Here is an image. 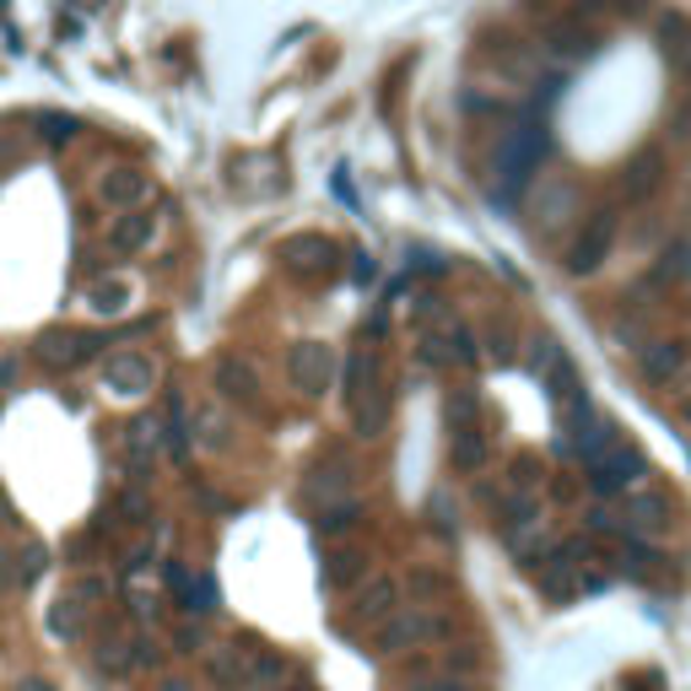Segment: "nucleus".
I'll return each instance as SVG.
<instances>
[{"label":"nucleus","instance_id":"nucleus-38","mask_svg":"<svg viewBox=\"0 0 691 691\" xmlns=\"http://www.w3.org/2000/svg\"><path fill=\"white\" fill-rule=\"evenodd\" d=\"M276 691H314V681H308V675L297 670V675H292V687H276Z\"/></svg>","mask_w":691,"mask_h":691},{"label":"nucleus","instance_id":"nucleus-28","mask_svg":"<svg viewBox=\"0 0 691 691\" xmlns=\"http://www.w3.org/2000/svg\"><path fill=\"white\" fill-rule=\"evenodd\" d=\"M130 454H135V459H152V454H157V421H135V427H130Z\"/></svg>","mask_w":691,"mask_h":691},{"label":"nucleus","instance_id":"nucleus-40","mask_svg":"<svg viewBox=\"0 0 691 691\" xmlns=\"http://www.w3.org/2000/svg\"><path fill=\"white\" fill-rule=\"evenodd\" d=\"M681 416H687V421H691V389H687V400H681Z\"/></svg>","mask_w":691,"mask_h":691},{"label":"nucleus","instance_id":"nucleus-23","mask_svg":"<svg viewBox=\"0 0 691 691\" xmlns=\"http://www.w3.org/2000/svg\"><path fill=\"white\" fill-rule=\"evenodd\" d=\"M476 421H481L476 389H454V395H448V427H476Z\"/></svg>","mask_w":691,"mask_h":691},{"label":"nucleus","instance_id":"nucleus-16","mask_svg":"<svg viewBox=\"0 0 691 691\" xmlns=\"http://www.w3.org/2000/svg\"><path fill=\"white\" fill-rule=\"evenodd\" d=\"M595 28H583V22H557L551 33H546V49L551 54H562V60H583V54H595Z\"/></svg>","mask_w":691,"mask_h":691},{"label":"nucleus","instance_id":"nucleus-35","mask_svg":"<svg viewBox=\"0 0 691 691\" xmlns=\"http://www.w3.org/2000/svg\"><path fill=\"white\" fill-rule=\"evenodd\" d=\"M670 135H675V141H691V98L681 103V109H675V120H670Z\"/></svg>","mask_w":691,"mask_h":691},{"label":"nucleus","instance_id":"nucleus-26","mask_svg":"<svg viewBox=\"0 0 691 691\" xmlns=\"http://www.w3.org/2000/svg\"><path fill=\"white\" fill-rule=\"evenodd\" d=\"M444 357H448V363H459V367H470L476 357H481V352H476V341H470V329H465V325L448 329V352H444Z\"/></svg>","mask_w":691,"mask_h":691},{"label":"nucleus","instance_id":"nucleus-24","mask_svg":"<svg viewBox=\"0 0 691 691\" xmlns=\"http://www.w3.org/2000/svg\"><path fill=\"white\" fill-rule=\"evenodd\" d=\"M540 476H546L540 459H535V454H519V459H514V476H508V481H514V497H529V491L540 487Z\"/></svg>","mask_w":691,"mask_h":691},{"label":"nucleus","instance_id":"nucleus-3","mask_svg":"<svg viewBox=\"0 0 691 691\" xmlns=\"http://www.w3.org/2000/svg\"><path fill=\"white\" fill-rule=\"evenodd\" d=\"M610 248H616V211L600 205V211L578 227V238L568 244V271L572 276H595V271L606 265Z\"/></svg>","mask_w":691,"mask_h":691},{"label":"nucleus","instance_id":"nucleus-15","mask_svg":"<svg viewBox=\"0 0 691 691\" xmlns=\"http://www.w3.org/2000/svg\"><path fill=\"white\" fill-rule=\"evenodd\" d=\"M448 465L459 476H476L487 465V433H481V421L476 427H448Z\"/></svg>","mask_w":691,"mask_h":691},{"label":"nucleus","instance_id":"nucleus-21","mask_svg":"<svg viewBox=\"0 0 691 691\" xmlns=\"http://www.w3.org/2000/svg\"><path fill=\"white\" fill-rule=\"evenodd\" d=\"M87 308L98 314V319H120L124 308H130V286L124 282H98L87 292Z\"/></svg>","mask_w":691,"mask_h":691},{"label":"nucleus","instance_id":"nucleus-34","mask_svg":"<svg viewBox=\"0 0 691 691\" xmlns=\"http://www.w3.org/2000/svg\"><path fill=\"white\" fill-rule=\"evenodd\" d=\"M589 529H595V535H627L621 519H616L610 508H589Z\"/></svg>","mask_w":691,"mask_h":691},{"label":"nucleus","instance_id":"nucleus-18","mask_svg":"<svg viewBox=\"0 0 691 691\" xmlns=\"http://www.w3.org/2000/svg\"><path fill=\"white\" fill-rule=\"evenodd\" d=\"M659 179H664V157H659V152H643L638 163L627 167V201H649L653 190H659Z\"/></svg>","mask_w":691,"mask_h":691},{"label":"nucleus","instance_id":"nucleus-7","mask_svg":"<svg viewBox=\"0 0 691 691\" xmlns=\"http://www.w3.org/2000/svg\"><path fill=\"white\" fill-rule=\"evenodd\" d=\"M638 481H643V454H638L632 444H616L606 459H595V465H589V487L600 491V497H606V491L638 487Z\"/></svg>","mask_w":691,"mask_h":691},{"label":"nucleus","instance_id":"nucleus-41","mask_svg":"<svg viewBox=\"0 0 691 691\" xmlns=\"http://www.w3.org/2000/svg\"><path fill=\"white\" fill-rule=\"evenodd\" d=\"M616 6H627V11H638V6H643V0H616Z\"/></svg>","mask_w":691,"mask_h":691},{"label":"nucleus","instance_id":"nucleus-25","mask_svg":"<svg viewBox=\"0 0 691 691\" xmlns=\"http://www.w3.org/2000/svg\"><path fill=\"white\" fill-rule=\"evenodd\" d=\"M346 481H352V465H346V459H335V465H319V470H314V491H325V502L329 497H335V491H346Z\"/></svg>","mask_w":691,"mask_h":691},{"label":"nucleus","instance_id":"nucleus-29","mask_svg":"<svg viewBox=\"0 0 691 691\" xmlns=\"http://www.w3.org/2000/svg\"><path fill=\"white\" fill-rule=\"evenodd\" d=\"M167 444H173V454L184 459V448H190V433H184V406H179V400H167Z\"/></svg>","mask_w":691,"mask_h":691},{"label":"nucleus","instance_id":"nucleus-31","mask_svg":"<svg viewBox=\"0 0 691 691\" xmlns=\"http://www.w3.org/2000/svg\"><path fill=\"white\" fill-rule=\"evenodd\" d=\"M487 352L497 357V363H508V357H514V329H508V325H491L487 329Z\"/></svg>","mask_w":691,"mask_h":691},{"label":"nucleus","instance_id":"nucleus-22","mask_svg":"<svg viewBox=\"0 0 691 691\" xmlns=\"http://www.w3.org/2000/svg\"><path fill=\"white\" fill-rule=\"evenodd\" d=\"M357 519H363V502H357V497H346V502H325V514H319V535H346Z\"/></svg>","mask_w":691,"mask_h":691},{"label":"nucleus","instance_id":"nucleus-39","mask_svg":"<svg viewBox=\"0 0 691 691\" xmlns=\"http://www.w3.org/2000/svg\"><path fill=\"white\" fill-rule=\"evenodd\" d=\"M17 691H49V687H43V681H22V687H17Z\"/></svg>","mask_w":691,"mask_h":691},{"label":"nucleus","instance_id":"nucleus-14","mask_svg":"<svg viewBox=\"0 0 691 691\" xmlns=\"http://www.w3.org/2000/svg\"><path fill=\"white\" fill-rule=\"evenodd\" d=\"M157 238V216H146V211H124L120 222L109 227V254H141V248Z\"/></svg>","mask_w":691,"mask_h":691},{"label":"nucleus","instance_id":"nucleus-20","mask_svg":"<svg viewBox=\"0 0 691 691\" xmlns=\"http://www.w3.org/2000/svg\"><path fill=\"white\" fill-rule=\"evenodd\" d=\"M357 578H367V557H363V551H329V557H325V583H329V589H352Z\"/></svg>","mask_w":691,"mask_h":691},{"label":"nucleus","instance_id":"nucleus-32","mask_svg":"<svg viewBox=\"0 0 691 691\" xmlns=\"http://www.w3.org/2000/svg\"><path fill=\"white\" fill-rule=\"evenodd\" d=\"M77 135V120H60V114H43V141L49 146H60V141H71Z\"/></svg>","mask_w":691,"mask_h":691},{"label":"nucleus","instance_id":"nucleus-1","mask_svg":"<svg viewBox=\"0 0 691 691\" xmlns=\"http://www.w3.org/2000/svg\"><path fill=\"white\" fill-rule=\"evenodd\" d=\"M427 638H444V616H433L427 606H410V610H395L378 632H373V653H406Z\"/></svg>","mask_w":691,"mask_h":691},{"label":"nucleus","instance_id":"nucleus-37","mask_svg":"<svg viewBox=\"0 0 691 691\" xmlns=\"http://www.w3.org/2000/svg\"><path fill=\"white\" fill-rule=\"evenodd\" d=\"M627 687H632V691H653V687H659V675H653V670H643V675H632Z\"/></svg>","mask_w":691,"mask_h":691},{"label":"nucleus","instance_id":"nucleus-12","mask_svg":"<svg viewBox=\"0 0 691 691\" xmlns=\"http://www.w3.org/2000/svg\"><path fill=\"white\" fill-rule=\"evenodd\" d=\"M216 389L233 406H260V373H254L248 357H222L216 363Z\"/></svg>","mask_w":691,"mask_h":691},{"label":"nucleus","instance_id":"nucleus-19","mask_svg":"<svg viewBox=\"0 0 691 691\" xmlns=\"http://www.w3.org/2000/svg\"><path fill=\"white\" fill-rule=\"evenodd\" d=\"M373 389H378V363H373L367 352H357V357L346 363V406H363Z\"/></svg>","mask_w":691,"mask_h":691},{"label":"nucleus","instance_id":"nucleus-17","mask_svg":"<svg viewBox=\"0 0 691 691\" xmlns=\"http://www.w3.org/2000/svg\"><path fill=\"white\" fill-rule=\"evenodd\" d=\"M653 562H659V551H653L649 540L621 535V546H616V572H627V578H653Z\"/></svg>","mask_w":691,"mask_h":691},{"label":"nucleus","instance_id":"nucleus-2","mask_svg":"<svg viewBox=\"0 0 691 691\" xmlns=\"http://www.w3.org/2000/svg\"><path fill=\"white\" fill-rule=\"evenodd\" d=\"M286 378H292L297 395L319 400L329 384H335V352H329L325 341H297V346L286 352Z\"/></svg>","mask_w":691,"mask_h":691},{"label":"nucleus","instance_id":"nucleus-33","mask_svg":"<svg viewBox=\"0 0 691 691\" xmlns=\"http://www.w3.org/2000/svg\"><path fill=\"white\" fill-rule=\"evenodd\" d=\"M410 589H416V595H444L448 578H444V572H427V568H421V572H410Z\"/></svg>","mask_w":691,"mask_h":691},{"label":"nucleus","instance_id":"nucleus-27","mask_svg":"<svg viewBox=\"0 0 691 691\" xmlns=\"http://www.w3.org/2000/svg\"><path fill=\"white\" fill-rule=\"evenodd\" d=\"M124 649H130L124 638H103V649H98V664H103V670H114V675H120V670H130V664H135V653H124Z\"/></svg>","mask_w":691,"mask_h":691},{"label":"nucleus","instance_id":"nucleus-36","mask_svg":"<svg viewBox=\"0 0 691 691\" xmlns=\"http://www.w3.org/2000/svg\"><path fill=\"white\" fill-rule=\"evenodd\" d=\"M173 643H179V653H201V649H205V643H201V632H190V627H184V632H179Z\"/></svg>","mask_w":691,"mask_h":691},{"label":"nucleus","instance_id":"nucleus-8","mask_svg":"<svg viewBox=\"0 0 691 691\" xmlns=\"http://www.w3.org/2000/svg\"><path fill=\"white\" fill-rule=\"evenodd\" d=\"M98 195H103V205H114V211H141V205L152 201V173L146 167H109L98 179Z\"/></svg>","mask_w":691,"mask_h":691},{"label":"nucleus","instance_id":"nucleus-30","mask_svg":"<svg viewBox=\"0 0 691 691\" xmlns=\"http://www.w3.org/2000/svg\"><path fill=\"white\" fill-rule=\"evenodd\" d=\"M65 610H54L49 616V632H60V638H77L82 632V621H77V600H60Z\"/></svg>","mask_w":691,"mask_h":691},{"label":"nucleus","instance_id":"nucleus-4","mask_svg":"<svg viewBox=\"0 0 691 691\" xmlns=\"http://www.w3.org/2000/svg\"><path fill=\"white\" fill-rule=\"evenodd\" d=\"M670 525H675V508H670L664 491H649V487L627 491V502H621V529H627V535L649 540V535H664Z\"/></svg>","mask_w":691,"mask_h":691},{"label":"nucleus","instance_id":"nucleus-11","mask_svg":"<svg viewBox=\"0 0 691 691\" xmlns=\"http://www.w3.org/2000/svg\"><path fill=\"white\" fill-rule=\"evenodd\" d=\"M638 367H643V378H649V384H670V378H681V373L691 367V341H687V335L649 341V346H643V357H638Z\"/></svg>","mask_w":691,"mask_h":691},{"label":"nucleus","instance_id":"nucleus-13","mask_svg":"<svg viewBox=\"0 0 691 691\" xmlns=\"http://www.w3.org/2000/svg\"><path fill=\"white\" fill-rule=\"evenodd\" d=\"M103 373H109V389H120V395H146L152 378H157L152 357H141V352H114Z\"/></svg>","mask_w":691,"mask_h":691},{"label":"nucleus","instance_id":"nucleus-9","mask_svg":"<svg viewBox=\"0 0 691 691\" xmlns=\"http://www.w3.org/2000/svg\"><path fill=\"white\" fill-rule=\"evenodd\" d=\"M98 357V335H82V329H49V335H39V363H49L54 373L65 367H82Z\"/></svg>","mask_w":691,"mask_h":691},{"label":"nucleus","instance_id":"nucleus-10","mask_svg":"<svg viewBox=\"0 0 691 691\" xmlns=\"http://www.w3.org/2000/svg\"><path fill=\"white\" fill-rule=\"evenodd\" d=\"M282 260L286 271H297V276H329L335 271V244L325 233H292L282 244Z\"/></svg>","mask_w":691,"mask_h":691},{"label":"nucleus","instance_id":"nucleus-6","mask_svg":"<svg viewBox=\"0 0 691 691\" xmlns=\"http://www.w3.org/2000/svg\"><path fill=\"white\" fill-rule=\"evenodd\" d=\"M540 152H546V130H540V124H519V130L502 141V190H508V195L529 179V167L540 163Z\"/></svg>","mask_w":691,"mask_h":691},{"label":"nucleus","instance_id":"nucleus-5","mask_svg":"<svg viewBox=\"0 0 691 691\" xmlns=\"http://www.w3.org/2000/svg\"><path fill=\"white\" fill-rule=\"evenodd\" d=\"M395 610H400V583L389 572H373V578H363V589L352 595V627H384Z\"/></svg>","mask_w":691,"mask_h":691}]
</instances>
